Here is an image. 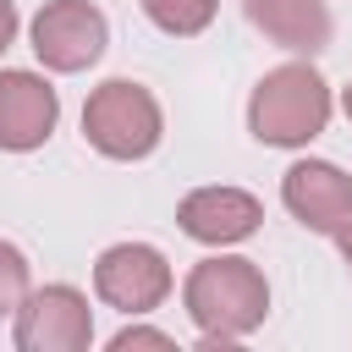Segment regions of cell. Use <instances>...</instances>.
<instances>
[{
	"label": "cell",
	"instance_id": "6",
	"mask_svg": "<svg viewBox=\"0 0 352 352\" xmlns=\"http://www.w3.org/2000/svg\"><path fill=\"white\" fill-rule=\"evenodd\" d=\"M94 292L121 308V314H148L165 302L170 292V264L160 248L148 242H121V248H104L99 264H94Z\"/></svg>",
	"mask_w": 352,
	"mask_h": 352
},
{
	"label": "cell",
	"instance_id": "4",
	"mask_svg": "<svg viewBox=\"0 0 352 352\" xmlns=\"http://www.w3.org/2000/svg\"><path fill=\"white\" fill-rule=\"evenodd\" d=\"M94 341L88 297L72 286H44L16 302V346L22 352H82Z\"/></svg>",
	"mask_w": 352,
	"mask_h": 352
},
{
	"label": "cell",
	"instance_id": "12",
	"mask_svg": "<svg viewBox=\"0 0 352 352\" xmlns=\"http://www.w3.org/2000/svg\"><path fill=\"white\" fill-rule=\"evenodd\" d=\"M28 297V258L0 242V314H16V302Z\"/></svg>",
	"mask_w": 352,
	"mask_h": 352
},
{
	"label": "cell",
	"instance_id": "7",
	"mask_svg": "<svg viewBox=\"0 0 352 352\" xmlns=\"http://www.w3.org/2000/svg\"><path fill=\"white\" fill-rule=\"evenodd\" d=\"M280 198H286V209H292L308 231H324V236L352 220V176L336 170L330 160H302V165H292L286 182H280Z\"/></svg>",
	"mask_w": 352,
	"mask_h": 352
},
{
	"label": "cell",
	"instance_id": "8",
	"mask_svg": "<svg viewBox=\"0 0 352 352\" xmlns=\"http://www.w3.org/2000/svg\"><path fill=\"white\" fill-rule=\"evenodd\" d=\"M176 220H182V231H187L192 242H214V248H220V242L253 236L258 220H264V209H258V198L242 192V187H198V192L182 198Z\"/></svg>",
	"mask_w": 352,
	"mask_h": 352
},
{
	"label": "cell",
	"instance_id": "5",
	"mask_svg": "<svg viewBox=\"0 0 352 352\" xmlns=\"http://www.w3.org/2000/svg\"><path fill=\"white\" fill-rule=\"evenodd\" d=\"M104 11L88 6V0H50L38 16H33V50L50 72H82L104 55Z\"/></svg>",
	"mask_w": 352,
	"mask_h": 352
},
{
	"label": "cell",
	"instance_id": "14",
	"mask_svg": "<svg viewBox=\"0 0 352 352\" xmlns=\"http://www.w3.org/2000/svg\"><path fill=\"white\" fill-rule=\"evenodd\" d=\"M11 38H16V6H11V0H0V50H6Z\"/></svg>",
	"mask_w": 352,
	"mask_h": 352
},
{
	"label": "cell",
	"instance_id": "15",
	"mask_svg": "<svg viewBox=\"0 0 352 352\" xmlns=\"http://www.w3.org/2000/svg\"><path fill=\"white\" fill-rule=\"evenodd\" d=\"M330 236H336V248H341V258H346V264H352V220H346V226H341V231H330Z\"/></svg>",
	"mask_w": 352,
	"mask_h": 352
},
{
	"label": "cell",
	"instance_id": "9",
	"mask_svg": "<svg viewBox=\"0 0 352 352\" xmlns=\"http://www.w3.org/2000/svg\"><path fill=\"white\" fill-rule=\"evenodd\" d=\"M60 99L33 72H0V148H38L55 132Z\"/></svg>",
	"mask_w": 352,
	"mask_h": 352
},
{
	"label": "cell",
	"instance_id": "13",
	"mask_svg": "<svg viewBox=\"0 0 352 352\" xmlns=\"http://www.w3.org/2000/svg\"><path fill=\"white\" fill-rule=\"evenodd\" d=\"M110 346H116V352H132V346H170V336H165V330H143V324H132V330H121Z\"/></svg>",
	"mask_w": 352,
	"mask_h": 352
},
{
	"label": "cell",
	"instance_id": "3",
	"mask_svg": "<svg viewBox=\"0 0 352 352\" xmlns=\"http://www.w3.org/2000/svg\"><path fill=\"white\" fill-rule=\"evenodd\" d=\"M82 132L99 154L110 160H143L154 154L160 143V104L143 82H126V77H110L88 94L82 104Z\"/></svg>",
	"mask_w": 352,
	"mask_h": 352
},
{
	"label": "cell",
	"instance_id": "2",
	"mask_svg": "<svg viewBox=\"0 0 352 352\" xmlns=\"http://www.w3.org/2000/svg\"><path fill=\"white\" fill-rule=\"evenodd\" d=\"M324 121H330V88L314 66H275L248 99L253 138L275 143V148H297V143L319 138Z\"/></svg>",
	"mask_w": 352,
	"mask_h": 352
},
{
	"label": "cell",
	"instance_id": "11",
	"mask_svg": "<svg viewBox=\"0 0 352 352\" xmlns=\"http://www.w3.org/2000/svg\"><path fill=\"white\" fill-rule=\"evenodd\" d=\"M214 6H220V0H143L148 22H154L160 33H176V38L204 33V28L214 22Z\"/></svg>",
	"mask_w": 352,
	"mask_h": 352
},
{
	"label": "cell",
	"instance_id": "16",
	"mask_svg": "<svg viewBox=\"0 0 352 352\" xmlns=\"http://www.w3.org/2000/svg\"><path fill=\"white\" fill-rule=\"evenodd\" d=\"M346 121H352V82H346Z\"/></svg>",
	"mask_w": 352,
	"mask_h": 352
},
{
	"label": "cell",
	"instance_id": "1",
	"mask_svg": "<svg viewBox=\"0 0 352 352\" xmlns=\"http://www.w3.org/2000/svg\"><path fill=\"white\" fill-rule=\"evenodd\" d=\"M187 314L204 330V346H231L270 314V286L253 258H204L187 275Z\"/></svg>",
	"mask_w": 352,
	"mask_h": 352
},
{
	"label": "cell",
	"instance_id": "10",
	"mask_svg": "<svg viewBox=\"0 0 352 352\" xmlns=\"http://www.w3.org/2000/svg\"><path fill=\"white\" fill-rule=\"evenodd\" d=\"M248 22L264 38H275L280 50H297V55H319L330 44L324 0H248Z\"/></svg>",
	"mask_w": 352,
	"mask_h": 352
}]
</instances>
